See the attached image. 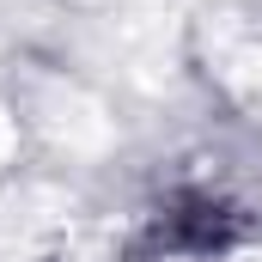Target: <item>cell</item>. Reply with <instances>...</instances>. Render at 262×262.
<instances>
[{
    "instance_id": "obj_1",
    "label": "cell",
    "mask_w": 262,
    "mask_h": 262,
    "mask_svg": "<svg viewBox=\"0 0 262 262\" xmlns=\"http://www.w3.org/2000/svg\"><path fill=\"white\" fill-rule=\"evenodd\" d=\"M244 238V220L213 195H171L152 226L134 238L122 262H226L232 244Z\"/></svg>"
}]
</instances>
